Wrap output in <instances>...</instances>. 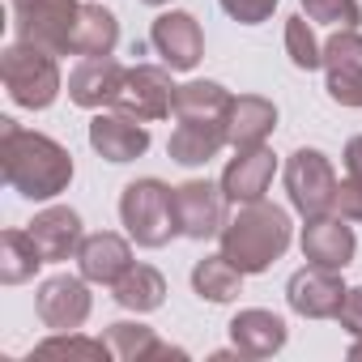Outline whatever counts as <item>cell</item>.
Returning <instances> with one entry per match:
<instances>
[{"label": "cell", "instance_id": "29", "mask_svg": "<svg viewBox=\"0 0 362 362\" xmlns=\"http://www.w3.org/2000/svg\"><path fill=\"white\" fill-rule=\"evenodd\" d=\"M286 56L294 69L311 73V69H324V47L315 43L311 26H307V13H294L286 18Z\"/></svg>", "mask_w": 362, "mask_h": 362}, {"label": "cell", "instance_id": "19", "mask_svg": "<svg viewBox=\"0 0 362 362\" xmlns=\"http://www.w3.org/2000/svg\"><path fill=\"white\" fill-rule=\"evenodd\" d=\"M230 145V136H226V119H179V128L170 132V141H166V153H170V162H179V166H205V162H214L222 149Z\"/></svg>", "mask_w": 362, "mask_h": 362}, {"label": "cell", "instance_id": "18", "mask_svg": "<svg viewBox=\"0 0 362 362\" xmlns=\"http://www.w3.org/2000/svg\"><path fill=\"white\" fill-rule=\"evenodd\" d=\"M26 230H30V239L39 243V252H43L47 264H60V260L77 256V247H81V239H86V235H81V214L69 209V205H52V209L35 214V222H30Z\"/></svg>", "mask_w": 362, "mask_h": 362}, {"label": "cell", "instance_id": "22", "mask_svg": "<svg viewBox=\"0 0 362 362\" xmlns=\"http://www.w3.org/2000/svg\"><path fill=\"white\" fill-rule=\"evenodd\" d=\"M103 341L111 345V354H115L119 362H153V358H179V362H184V358H188L184 349L158 341V332H153L149 324H136V320L111 324V328L103 332Z\"/></svg>", "mask_w": 362, "mask_h": 362}, {"label": "cell", "instance_id": "2", "mask_svg": "<svg viewBox=\"0 0 362 362\" xmlns=\"http://www.w3.org/2000/svg\"><path fill=\"white\" fill-rule=\"evenodd\" d=\"M222 256L235 260L247 277L252 273H264L273 269L290 239H294V226H290V214L281 205H269V201H252V205H239V214L222 226Z\"/></svg>", "mask_w": 362, "mask_h": 362}, {"label": "cell", "instance_id": "7", "mask_svg": "<svg viewBox=\"0 0 362 362\" xmlns=\"http://www.w3.org/2000/svg\"><path fill=\"white\" fill-rule=\"evenodd\" d=\"M175 90L179 86H170V69L166 64H136V69L124 73V86H119L111 107L119 115L153 124V119H166L175 111Z\"/></svg>", "mask_w": 362, "mask_h": 362}, {"label": "cell", "instance_id": "5", "mask_svg": "<svg viewBox=\"0 0 362 362\" xmlns=\"http://www.w3.org/2000/svg\"><path fill=\"white\" fill-rule=\"evenodd\" d=\"M337 170H332V158L324 149H294L286 158V192H290V205L303 214V218H320V214H332L337 209Z\"/></svg>", "mask_w": 362, "mask_h": 362}, {"label": "cell", "instance_id": "9", "mask_svg": "<svg viewBox=\"0 0 362 362\" xmlns=\"http://www.w3.org/2000/svg\"><path fill=\"white\" fill-rule=\"evenodd\" d=\"M226 192L222 184H209V179H188V184L175 188V209H179V235L184 239H214L226 226Z\"/></svg>", "mask_w": 362, "mask_h": 362}, {"label": "cell", "instance_id": "24", "mask_svg": "<svg viewBox=\"0 0 362 362\" xmlns=\"http://www.w3.org/2000/svg\"><path fill=\"white\" fill-rule=\"evenodd\" d=\"M111 298H115L124 311L149 315V311H158L162 298H166V277H162L153 264H128V273L111 286Z\"/></svg>", "mask_w": 362, "mask_h": 362}, {"label": "cell", "instance_id": "35", "mask_svg": "<svg viewBox=\"0 0 362 362\" xmlns=\"http://www.w3.org/2000/svg\"><path fill=\"white\" fill-rule=\"evenodd\" d=\"M349 358H354V362L362 358V337H354V345H349Z\"/></svg>", "mask_w": 362, "mask_h": 362}, {"label": "cell", "instance_id": "21", "mask_svg": "<svg viewBox=\"0 0 362 362\" xmlns=\"http://www.w3.org/2000/svg\"><path fill=\"white\" fill-rule=\"evenodd\" d=\"M277 128V107L260 94H239L226 111V136L235 149H252V145H264Z\"/></svg>", "mask_w": 362, "mask_h": 362}, {"label": "cell", "instance_id": "11", "mask_svg": "<svg viewBox=\"0 0 362 362\" xmlns=\"http://www.w3.org/2000/svg\"><path fill=\"white\" fill-rule=\"evenodd\" d=\"M149 43L153 52L162 56V64L170 73H192L205 56V35H201V22L184 9H170V13H158L153 26H149Z\"/></svg>", "mask_w": 362, "mask_h": 362}, {"label": "cell", "instance_id": "10", "mask_svg": "<svg viewBox=\"0 0 362 362\" xmlns=\"http://www.w3.org/2000/svg\"><path fill=\"white\" fill-rule=\"evenodd\" d=\"M345 281L341 269H324V264H307L286 281V303L294 315L303 320H337L341 303H345Z\"/></svg>", "mask_w": 362, "mask_h": 362}, {"label": "cell", "instance_id": "20", "mask_svg": "<svg viewBox=\"0 0 362 362\" xmlns=\"http://www.w3.org/2000/svg\"><path fill=\"white\" fill-rule=\"evenodd\" d=\"M286 320L264 307H247L230 320V341L243 358H273L277 349H286Z\"/></svg>", "mask_w": 362, "mask_h": 362}, {"label": "cell", "instance_id": "23", "mask_svg": "<svg viewBox=\"0 0 362 362\" xmlns=\"http://www.w3.org/2000/svg\"><path fill=\"white\" fill-rule=\"evenodd\" d=\"M119 43V22L111 9L86 0L81 13H77V26H73V47L69 56H111Z\"/></svg>", "mask_w": 362, "mask_h": 362}, {"label": "cell", "instance_id": "26", "mask_svg": "<svg viewBox=\"0 0 362 362\" xmlns=\"http://www.w3.org/2000/svg\"><path fill=\"white\" fill-rule=\"evenodd\" d=\"M243 277H247V273H243L235 260H226V256L218 252V256L197 260V269H192V290H197L201 298H209V303H230V298L243 294Z\"/></svg>", "mask_w": 362, "mask_h": 362}, {"label": "cell", "instance_id": "31", "mask_svg": "<svg viewBox=\"0 0 362 362\" xmlns=\"http://www.w3.org/2000/svg\"><path fill=\"white\" fill-rule=\"evenodd\" d=\"M277 5H281V0H222V9H226L239 26H260V22H269Z\"/></svg>", "mask_w": 362, "mask_h": 362}, {"label": "cell", "instance_id": "30", "mask_svg": "<svg viewBox=\"0 0 362 362\" xmlns=\"http://www.w3.org/2000/svg\"><path fill=\"white\" fill-rule=\"evenodd\" d=\"M307 22L337 26V30H358L362 26V5L358 0H303Z\"/></svg>", "mask_w": 362, "mask_h": 362}, {"label": "cell", "instance_id": "32", "mask_svg": "<svg viewBox=\"0 0 362 362\" xmlns=\"http://www.w3.org/2000/svg\"><path fill=\"white\" fill-rule=\"evenodd\" d=\"M345 222H362V179L358 175H345L341 184H337V209Z\"/></svg>", "mask_w": 362, "mask_h": 362}, {"label": "cell", "instance_id": "15", "mask_svg": "<svg viewBox=\"0 0 362 362\" xmlns=\"http://www.w3.org/2000/svg\"><path fill=\"white\" fill-rule=\"evenodd\" d=\"M124 64L115 60V56H81V64L69 73V98L77 103V107H86V111H103V107H111L115 103V94H119V86H124Z\"/></svg>", "mask_w": 362, "mask_h": 362}, {"label": "cell", "instance_id": "4", "mask_svg": "<svg viewBox=\"0 0 362 362\" xmlns=\"http://www.w3.org/2000/svg\"><path fill=\"white\" fill-rule=\"evenodd\" d=\"M0 77H5L9 98L26 111H47L64 90L56 56L35 47V43H22V39L0 52Z\"/></svg>", "mask_w": 362, "mask_h": 362}, {"label": "cell", "instance_id": "27", "mask_svg": "<svg viewBox=\"0 0 362 362\" xmlns=\"http://www.w3.org/2000/svg\"><path fill=\"white\" fill-rule=\"evenodd\" d=\"M43 252L30 239V230H5L0 235V281L5 286H22L43 269Z\"/></svg>", "mask_w": 362, "mask_h": 362}, {"label": "cell", "instance_id": "13", "mask_svg": "<svg viewBox=\"0 0 362 362\" xmlns=\"http://www.w3.org/2000/svg\"><path fill=\"white\" fill-rule=\"evenodd\" d=\"M277 175V158L269 145H252V149H235V158L226 162L222 170V192L226 201L239 209V205H252V201H264L269 184Z\"/></svg>", "mask_w": 362, "mask_h": 362}, {"label": "cell", "instance_id": "28", "mask_svg": "<svg viewBox=\"0 0 362 362\" xmlns=\"http://www.w3.org/2000/svg\"><path fill=\"white\" fill-rule=\"evenodd\" d=\"M35 358H77V362H107L115 358L103 337H81V332H56L35 345Z\"/></svg>", "mask_w": 362, "mask_h": 362}, {"label": "cell", "instance_id": "25", "mask_svg": "<svg viewBox=\"0 0 362 362\" xmlns=\"http://www.w3.org/2000/svg\"><path fill=\"white\" fill-rule=\"evenodd\" d=\"M235 94L218 81H188L175 90V119H226Z\"/></svg>", "mask_w": 362, "mask_h": 362}, {"label": "cell", "instance_id": "34", "mask_svg": "<svg viewBox=\"0 0 362 362\" xmlns=\"http://www.w3.org/2000/svg\"><path fill=\"white\" fill-rule=\"evenodd\" d=\"M341 158H345V175H358L362 179V136H349Z\"/></svg>", "mask_w": 362, "mask_h": 362}, {"label": "cell", "instance_id": "1", "mask_svg": "<svg viewBox=\"0 0 362 362\" xmlns=\"http://www.w3.org/2000/svg\"><path fill=\"white\" fill-rule=\"evenodd\" d=\"M0 175L26 201H56L73 184V153L47 132L0 119Z\"/></svg>", "mask_w": 362, "mask_h": 362}, {"label": "cell", "instance_id": "3", "mask_svg": "<svg viewBox=\"0 0 362 362\" xmlns=\"http://www.w3.org/2000/svg\"><path fill=\"white\" fill-rule=\"evenodd\" d=\"M119 222L136 247H166L179 235V209L175 188L162 179H132L119 192Z\"/></svg>", "mask_w": 362, "mask_h": 362}, {"label": "cell", "instance_id": "17", "mask_svg": "<svg viewBox=\"0 0 362 362\" xmlns=\"http://www.w3.org/2000/svg\"><path fill=\"white\" fill-rule=\"evenodd\" d=\"M132 264V247L124 235H111V230H98V235H86L81 247H77V269L90 286H115Z\"/></svg>", "mask_w": 362, "mask_h": 362}, {"label": "cell", "instance_id": "14", "mask_svg": "<svg viewBox=\"0 0 362 362\" xmlns=\"http://www.w3.org/2000/svg\"><path fill=\"white\" fill-rule=\"evenodd\" d=\"M303 260L307 264H324V269H345L358 256V239L345 226L341 214H320V218H303V235H298Z\"/></svg>", "mask_w": 362, "mask_h": 362}, {"label": "cell", "instance_id": "6", "mask_svg": "<svg viewBox=\"0 0 362 362\" xmlns=\"http://www.w3.org/2000/svg\"><path fill=\"white\" fill-rule=\"evenodd\" d=\"M13 5V30L22 43H35L52 56H69L73 26L81 5L77 0H9Z\"/></svg>", "mask_w": 362, "mask_h": 362}, {"label": "cell", "instance_id": "16", "mask_svg": "<svg viewBox=\"0 0 362 362\" xmlns=\"http://www.w3.org/2000/svg\"><path fill=\"white\" fill-rule=\"evenodd\" d=\"M90 145L98 158L107 162H132L149 149V128L132 115H119V111H98L90 119Z\"/></svg>", "mask_w": 362, "mask_h": 362}, {"label": "cell", "instance_id": "8", "mask_svg": "<svg viewBox=\"0 0 362 362\" xmlns=\"http://www.w3.org/2000/svg\"><path fill=\"white\" fill-rule=\"evenodd\" d=\"M35 311L52 332H77L90 311H94V294L90 281L81 273H56L35 290Z\"/></svg>", "mask_w": 362, "mask_h": 362}, {"label": "cell", "instance_id": "36", "mask_svg": "<svg viewBox=\"0 0 362 362\" xmlns=\"http://www.w3.org/2000/svg\"><path fill=\"white\" fill-rule=\"evenodd\" d=\"M141 5H153V9H162V5H170V0H141Z\"/></svg>", "mask_w": 362, "mask_h": 362}, {"label": "cell", "instance_id": "12", "mask_svg": "<svg viewBox=\"0 0 362 362\" xmlns=\"http://www.w3.org/2000/svg\"><path fill=\"white\" fill-rule=\"evenodd\" d=\"M324 73H328V98L341 107H362V35L337 30L324 43Z\"/></svg>", "mask_w": 362, "mask_h": 362}, {"label": "cell", "instance_id": "33", "mask_svg": "<svg viewBox=\"0 0 362 362\" xmlns=\"http://www.w3.org/2000/svg\"><path fill=\"white\" fill-rule=\"evenodd\" d=\"M337 320H341V328L349 337H362V286H349L345 290V303H341Z\"/></svg>", "mask_w": 362, "mask_h": 362}]
</instances>
